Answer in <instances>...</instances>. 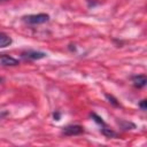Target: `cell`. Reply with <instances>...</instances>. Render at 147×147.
I'll return each instance as SVG.
<instances>
[{"label":"cell","mask_w":147,"mask_h":147,"mask_svg":"<svg viewBox=\"0 0 147 147\" xmlns=\"http://www.w3.org/2000/svg\"><path fill=\"white\" fill-rule=\"evenodd\" d=\"M23 21L29 24H41L49 21V16L47 14H34V15H28L23 17Z\"/></svg>","instance_id":"cell-1"},{"label":"cell","mask_w":147,"mask_h":147,"mask_svg":"<svg viewBox=\"0 0 147 147\" xmlns=\"http://www.w3.org/2000/svg\"><path fill=\"white\" fill-rule=\"evenodd\" d=\"M22 57L23 59H26V60H40V59H44L47 54L44 53V52H39V51H32V49H29V51H25V52H22Z\"/></svg>","instance_id":"cell-2"},{"label":"cell","mask_w":147,"mask_h":147,"mask_svg":"<svg viewBox=\"0 0 147 147\" xmlns=\"http://www.w3.org/2000/svg\"><path fill=\"white\" fill-rule=\"evenodd\" d=\"M62 133L65 136H78L84 133V127L82 125H68L63 127Z\"/></svg>","instance_id":"cell-3"},{"label":"cell","mask_w":147,"mask_h":147,"mask_svg":"<svg viewBox=\"0 0 147 147\" xmlns=\"http://www.w3.org/2000/svg\"><path fill=\"white\" fill-rule=\"evenodd\" d=\"M0 62L3 65H18L20 64L18 60H16L13 56H9L7 54H1L0 55Z\"/></svg>","instance_id":"cell-4"},{"label":"cell","mask_w":147,"mask_h":147,"mask_svg":"<svg viewBox=\"0 0 147 147\" xmlns=\"http://www.w3.org/2000/svg\"><path fill=\"white\" fill-rule=\"evenodd\" d=\"M132 83H133V85L136 87L141 88L147 84V78H146L145 75H137V76L132 77Z\"/></svg>","instance_id":"cell-5"},{"label":"cell","mask_w":147,"mask_h":147,"mask_svg":"<svg viewBox=\"0 0 147 147\" xmlns=\"http://www.w3.org/2000/svg\"><path fill=\"white\" fill-rule=\"evenodd\" d=\"M13 42V39L5 32H0V48L7 47Z\"/></svg>","instance_id":"cell-6"},{"label":"cell","mask_w":147,"mask_h":147,"mask_svg":"<svg viewBox=\"0 0 147 147\" xmlns=\"http://www.w3.org/2000/svg\"><path fill=\"white\" fill-rule=\"evenodd\" d=\"M101 132H102L106 137H109V138H114V137H116V136H117V133H116L115 131H113L111 129L107 127L106 125H103V127L101 129Z\"/></svg>","instance_id":"cell-7"},{"label":"cell","mask_w":147,"mask_h":147,"mask_svg":"<svg viewBox=\"0 0 147 147\" xmlns=\"http://www.w3.org/2000/svg\"><path fill=\"white\" fill-rule=\"evenodd\" d=\"M91 117H92V118H93L98 124H100V125H102V126H103V125H106V124H105V122H103V119H102L100 116H98L96 114L92 113V114H91Z\"/></svg>","instance_id":"cell-8"},{"label":"cell","mask_w":147,"mask_h":147,"mask_svg":"<svg viewBox=\"0 0 147 147\" xmlns=\"http://www.w3.org/2000/svg\"><path fill=\"white\" fill-rule=\"evenodd\" d=\"M106 98H107V100L111 103V105H114V106H116V107H118L119 106V103L117 102V100L113 96V95H109V94H106Z\"/></svg>","instance_id":"cell-9"},{"label":"cell","mask_w":147,"mask_h":147,"mask_svg":"<svg viewBox=\"0 0 147 147\" xmlns=\"http://www.w3.org/2000/svg\"><path fill=\"white\" fill-rule=\"evenodd\" d=\"M146 103H147V101L146 100H142L140 103H139V107L142 109V110H146V108H147V106H146Z\"/></svg>","instance_id":"cell-10"},{"label":"cell","mask_w":147,"mask_h":147,"mask_svg":"<svg viewBox=\"0 0 147 147\" xmlns=\"http://www.w3.org/2000/svg\"><path fill=\"white\" fill-rule=\"evenodd\" d=\"M53 117H54V119L55 121H59L60 119V114L56 111V113H53Z\"/></svg>","instance_id":"cell-11"}]
</instances>
